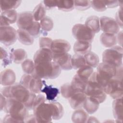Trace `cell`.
Wrapping results in <instances>:
<instances>
[{
	"label": "cell",
	"instance_id": "cell-1",
	"mask_svg": "<svg viewBox=\"0 0 123 123\" xmlns=\"http://www.w3.org/2000/svg\"><path fill=\"white\" fill-rule=\"evenodd\" d=\"M1 93L7 98H12L22 102L28 110L32 109L34 100L36 96L35 93L18 83L3 88Z\"/></svg>",
	"mask_w": 123,
	"mask_h": 123
},
{
	"label": "cell",
	"instance_id": "cell-2",
	"mask_svg": "<svg viewBox=\"0 0 123 123\" xmlns=\"http://www.w3.org/2000/svg\"><path fill=\"white\" fill-rule=\"evenodd\" d=\"M3 110L15 119L17 123H24L28 116V109L25 104L14 98H7Z\"/></svg>",
	"mask_w": 123,
	"mask_h": 123
},
{
	"label": "cell",
	"instance_id": "cell-3",
	"mask_svg": "<svg viewBox=\"0 0 123 123\" xmlns=\"http://www.w3.org/2000/svg\"><path fill=\"white\" fill-rule=\"evenodd\" d=\"M35 65V69L33 74L40 78L55 79L59 76L61 72V67L53 61Z\"/></svg>",
	"mask_w": 123,
	"mask_h": 123
},
{
	"label": "cell",
	"instance_id": "cell-4",
	"mask_svg": "<svg viewBox=\"0 0 123 123\" xmlns=\"http://www.w3.org/2000/svg\"><path fill=\"white\" fill-rule=\"evenodd\" d=\"M85 93L87 96L96 99L99 103L105 100L107 94L97 80L96 72H93L89 78Z\"/></svg>",
	"mask_w": 123,
	"mask_h": 123
},
{
	"label": "cell",
	"instance_id": "cell-5",
	"mask_svg": "<svg viewBox=\"0 0 123 123\" xmlns=\"http://www.w3.org/2000/svg\"><path fill=\"white\" fill-rule=\"evenodd\" d=\"M117 69L115 66L104 62L98 64L96 72L97 78L103 88L107 83L116 76Z\"/></svg>",
	"mask_w": 123,
	"mask_h": 123
},
{
	"label": "cell",
	"instance_id": "cell-6",
	"mask_svg": "<svg viewBox=\"0 0 123 123\" xmlns=\"http://www.w3.org/2000/svg\"><path fill=\"white\" fill-rule=\"evenodd\" d=\"M104 90L112 98H123V74H116L104 87Z\"/></svg>",
	"mask_w": 123,
	"mask_h": 123
},
{
	"label": "cell",
	"instance_id": "cell-7",
	"mask_svg": "<svg viewBox=\"0 0 123 123\" xmlns=\"http://www.w3.org/2000/svg\"><path fill=\"white\" fill-rule=\"evenodd\" d=\"M123 51L120 46H115L106 49L102 54L103 62L118 68L122 66Z\"/></svg>",
	"mask_w": 123,
	"mask_h": 123
},
{
	"label": "cell",
	"instance_id": "cell-8",
	"mask_svg": "<svg viewBox=\"0 0 123 123\" xmlns=\"http://www.w3.org/2000/svg\"><path fill=\"white\" fill-rule=\"evenodd\" d=\"M20 83L35 94H38L41 92L43 85L41 78L33 74H26L22 75Z\"/></svg>",
	"mask_w": 123,
	"mask_h": 123
},
{
	"label": "cell",
	"instance_id": "cell-9",
	"mask_svg": "<svg viewBox=\"0 0 123 123\" xmlns=\"http://www.w3.org/2000/svg\"><path fill=\"white\" fill-rule=\"evenodd\" d=\"M33 111L37 123L51 122L53 111L50 103H42L33 109Z\"/></svg>",
	"mask_w": 123,
	"mask_h": 123
},
{
	"label": "cell",
	"instance_id": "cell-10",
	"mask_svg": "<svg viewBox=\"0 0 123 123\" xmlns=\"http://www.w3.org/2000/svg\"><path fill=\"white\" fill-rule=\"evenodd\" d=\"M72 34L75 39L92 43L95 33L88 29L85 25L77 24L72 28Z\"/></svg>",
	"mask_w": 123,
	"mask_h": 123
},
{
	"label": "cell",
	"instance_id": "cell-11",
	"mask_svg": "<svg viewBox=\"0 0 123 123\" xmlns=\"http://www.w3.org/2000/svg\"><path fill=\"white\" fill-rule=\"evenodd\" d=\"M17 39V31L11 26H0V42L8 46L14 44Z\"/></svg>",
	"mask_w": 123,
	"mask_h": 123
},
{
	"label": "cell",
	"instance_id": "cell-12",
	"mask_svg": "<svg viewBox=\"0 0 123 123\" xmlns=\"http://www.w3.org/2000/svg\"><path fill=\"white\" fill-rule=\"evenodd\" d=\"M99 21L100 30L104 33L115 35L119 32L120 27L114 19L103 16L99 18Z\"/></svg>",
	"mask_w": 123,
	"mask_h": 123
},
{
	"label": "cell",
	"instance_id": "cell-13",
	"mask_svg": "<svg viewBox=\"0 0 123 123\" xmlns=\"http://www.w3.org/2000/svg\"><path fill=\"white\" fill-rule=\"evenodd\" d=\"M35 22L32 12L25 11L18 14L16 23L19 29L28 31L33 26Z\"/></svg>",
	"mask_w": 123,
	"mask_h": 123
},
{
	"label": "cell",
	"instance_id": "cell-14",
	"mask_svg": "<svg viewBox=\"0 0 123 123\" xmlns=\"http://www.w3.org/2000/svg\"><path fill=\"white\" fill-rule=\"evenodd\" d=\"M72 56L68 52L59 54H53V61L55 62L63 70L73 69L71 63Z\"/></svg>",
	"mask_w": 123,
	"mask_h": 123
},
{
	"label": "cell",
	"instance_id": "cell-15",
	"mask_svg": "<svg viewBox=\"0 0 123 123\" xmlns=\"http://www.w3.org/2000/svg\"><path fill=\"white\" fill-rule=\"evenodd\" d=\"M71 48V45L68 41L59 39L52 41L50 50L53 54H59L68 52Z\"/></svg>",
	"mask_w": 123,
	"mask_h": 123
},
{
	"label": "cell",
	"instance_id": "cell-16",
	"mask_svg": "<svg viewBox=\"0 0 123 123\" xmlns=\"http://www.w3.org/2000/svg\"><path fill=\"white\" fill-rule=\"evenodd\" d=\"M18 14L15 10H10L2 12L0 15V26H9L17 22Z\"/></svg>",
	"mask_w": 123,
	"mask_h": 123
},
{
	"label": "cell",
	"instance_id": "cell-17",
	"mask_svg": "<svg viewBox=\"0 0 123 123\" xmlns=\"http://www.w3.org/2000/svg\"><path fill=\"white\" fill-rule=\"evenodd\" d=\"M53 61V54L50 49H40L34 55L33 61L35 64L51 62Z\"/></svg>",
	"mask_w": 123,
	"mask_h": 123
},
{
	"label": "cell",
	"instance_id": "cell-18",
	"mask_svg": "<svg viewBox=\"0 0 123 123\" xmlns=\"http://www.w3.org/2000/svg\"><path fill=\"white\" fill-rule=\"evenodd\" d=\"M87 96L85 92H76L69 98V102L72 109L76 110L83 107Z\"/></svg>",
	"mask_w": 123,
	"mask_h": 123
},
{
	"label": "cell",
	"instance_id": "cell-19",
	"mask_svg": "<svg viewBox=\"0 0 123 123\" xmlns=\"http://www.w3.org/2000/svg\"><path fill=\"white\" fill-rule=\"evenodd\" d=\"M0 77L1 85L6 86L14 84L16 80L15 74L11 69H7L2 71Z\"/></svg>",
	"mask_w": 123,
	"mask_h": 123
},
{
	"label": "cell",
	"instance_id": "cell-20",
	"mask_svg": "<svg viewBox=\"0 0 123 123\" xmlns=\"http://www.w3.org/2000/svg\"><path fill=\"white\" fill-rule=\"evenodd\" d=\"M112 110L114 117L118 122L122 123L123 119V98H116L112 103Z\"/></svg>",
	"mask_w": 123,
	"mask_h": 123
},
{
	"label": "cell",
	"instance_id": "cell-21",
	"mask_svg": "<svg viewBox=\"0 0 123 123\" xmlns=\"http://www.w3.org/2000/svg\"><path fill=\"white\" fill-rule=\"evenodd\" d=\"M91 43L77 40L74 45V50L76 54L84 55L91 51Z\"/></svg>",
	"mask_w": 123,
	"mask_h": 123
},
{
	"label": "cell",
	"instance_id": "cell-22",
	"mask_svg": "<svg viewBox=\"0 0 123 123\" xmlns=\"http://www.w3.org/2000/svg\"><path fill=\"white\" fill-rule=\"evenodd\" d=\"M99 104L98 101L96 99L87 96L84 101L83 107L87 113L91 114L97 111L98 109Z\"/></svg>",
	"mask_w": 123,
	"mask_h": 123
},
{
	"label": "cell",
	"instance_id": "cell-23",
	"mask_svg": "<svg viewBox=\"0 0 123 123\" xmlns=\"http://www.w3.org/2000/svg\"><path fill=\"white\" fill-rule=\"evenodd\" d=\"M100 41L104 47L111 48L117 44V37L114 34L103 33L100 37Z\"/></svg>",
	"mask_w": 123,
	"mask_h": 123
},
{
	"label": "cell",
	"instance_id": "cell-24",
	"mask_svg": "<svg viewBox=\"0 0 123 123\" xmlns=\"http://www.w3.org/2000/svg\"><path fill=\"white\" fill-rule=\"evenodd\" d=\"M85 25L95 34L100 30L99 18L96 15H92L88 17L85 22Z\"/></svg>",
	"mask_w": 123,
	"mask_h": 123
},
{
	"label": "cell",
	"instance_id": "cell-25",
	"mask_svg": "<svg viewBox=\"0 0 123 123\" xmlns=\"http://www.w3.org/2000/svg\"><path fill=\"white\" fill-rule=\"evenodd\" d=\"M27 57L26 52L23 49H13L11 51L10 54V57L12 61L17 64L22 63Z\"/></svg>",
	"mask_w": 123,
	"mask_h": 123
},
{
	"label": "cell",
	"instance_id": "cell-26",
	"mask_svg": "<svg viewBox=\"0 0 123 123\" xmlns=\"http://www.w3.org/2000/svg\"><path fill=\"white\" fill-rule=\"evenodd\" d=\"M87 81H86L81 78L78 75L75 74L73 78L71 85L75 92H85Z\"/></svg>",
	"mask_w": 123,
	"mask_h": 123
},
{
	"label": "cell",
	"instance_id": "cell-27",
	"mask_svg": "<svg viewBox=\"0 0 123 123\" xmlns=\"http://www.w3.org/2000/svg\"><path fill=\"white\" fill-rule=\"evenodd\" d=\"M17 37L18 40L24 45H30L34 42V37L28 32L23 29L19 28L17 29Z\"/></svg>",
	"mask_w": 123,
	"mask_h": 123
},
{
	"label": "cell",
	"instance_id": "cell-28",
	"mask_svg": "<svg viewBox=\"0 0 123 123\" xmlns=\"http://www.w3.org/2000/svg\"><path fill=\"white\" fill-rule=\"evenodd\" d=\"M88 113L81 109H76L72 114V121L74 123H86L88 118Z\"/></svg>",
	"mask_w": 123,
	"mask_h": 123
},
{
	"label": "cell",
	"instance_id": "cell-29",
	"mask_svg": "<svg viewBox=\"0 0 123 123\" xmlns=\"http://www.w3.org/2000/svg\"><path fill=\"white\" fill-rule=\"evenodd\" d=\"M86 64L92 68H95L99 64V59L98 55L94 52L90 51L84 55Z\"/></svg>",
	"mask_w": 123,
	"mask_h": 123
},
{
	"label": "cell",
	"instance_id": "cell-30",
	"mask_svg": "<svg viewBox=\"0 0 123 123\" xmlns=\"http://www.w3.org/2000/svg\"><path fill=\"white\" fill-rule=\"evenodd\" d=\"M21 0H1L0 2V10L1 12L7 10H14L21 4Z\"/></svg>",
	"mask_w": 123,
	"mask_h": 123
},
{
	"label": "cell",
	"instance_id": "cell-31",
	"mask_svg": "<svg viewBox=\"0 0 123 123\" xmlns=\"http://www.w3.org/2000/svg\"><path fill=\"white\" fill-rule=\"evenodd\" d=\"M41 92L46 94V98L47 100H53L58 95L59 89L51 85L48 86L45 84V87L43 89H42Z\"/></svg>",
	"mask_w": 123,
	"mask_h": 123
},
{
	"label": "cell",
	"instance_id": "cell-32",
	"mask_svg": "<svg viewBox=\"0 0 123 123\" xmlns=\"http://www.w3.org/2000/svg\"><path fill=\"white\" fill-rule=\"evenodd\" d=\"M52 108V119L58 120L62 118L64 114V109L61 104L58 102L50 103Z\"/></svg>",
	"mask_w": 123,
	"mask_h": 123
},
{
	"label": "cell",
	"instance_id": "cell-33",
	"mask_svg": "<svg viewBox=\"0 0 123 123\" xmlns=\"http://www.w3.org/2000/svg\"><path fill=\"white\" fill-rule=\"evenodd\" d=\"M71 63L73 68L79 69L86 65L84 55L75 54L72 56Z\"/></svg>",
	"mask_w": 123,
	"mask_h": 123
},
{
	"label": "cell",
	"instance_id": "cell-34",
	"mask_svg": "<svg viewBox=\"0 0 123 123\" xmlns=\"http://www.w3.org/2000/svg\"><path fill=\"white\" fill-rule=\"evenodd\" d=\"M32 14L35 21H41L45 17L46 9L44 5L41 3H40L34 8Z\"/></svg>",
	"mask_w": 123,
	"mask_h": 123
},
{
	"label": "cell",
	"instance_id": "cell-35",
	"mask_svg": "<svg viewBox=\"0 0 123 123\" xmlns=\"http://www.w3.org/2000/svg\"><path fill=\"white\" fill-rule=\"evenodd\" d=\"M94 72L93 69L91 66L86 65L81 68L78 69L76 74L81 78L88 81L89 78Z\"/></svg>",
	"mask_w": 123,
	"mask_h": 123
},
{
	"label": "cell",
	"instance_id": "cell-36",
	"mask_svg": "<svg viewBox=\"0 0 123 123\" xmlns=\"http://www.w3.org/2000/svg\"><path fill=\"white\" fill-rule=\"evenodd\" d=\"M58 9L64 12H69L74 8V0H57Z\"/></svg>",
	"mask_w": 123,
	"mask_h": 123
},
{
	"label": "cell",
	"instance_id": "cell-37",
	"mask_svg": "<svg viewBox=\"0 0 123 123\" xmlns=\"http://www.w3.org/2000/svg\"><path fill=\"white\" fill-rule=\"evenodd\" d=\"M22 68L25 74H32L35 72V63L30 59H26L22 63Z\"/></svg>",
	"mask_w": 123,
	"mask_h": 123
},
{
	"label": "cell",
	"instance_id": "cell-38",
	"mask_svg": "<svg viewBox=\"0 0 123 123\" xmlns=\"http://www.w3.org/2000/svg\"><path fill=\"white\" fill-rule=\"evenodd\" d=\"M41 29L44 32L50 31L53 27V21L52 19L49 17L45 16L43 18L40 23Z\"/></svg>",
	"mask_w": 123,
	"mask_h": 123
},
{
	"label": "cell",
	"instance_id": "cell-39",
	"mask_svg": "<svg viewBox=\"0 0 123 123\" xmlns=\"http://www.w3.org/2000/svg\"><path fill=\"white\" fill-rule=\"evenodd\" d=\"M61 92L63 97L66 98H69L75 93L71 84L66 83L61 87Z\"/></svg>",
	"mask_w": 123,
	"mask_h": 123
},
{
	"label": "cell",
	"instance_id": "cell-40",
	"mask_svg": "<svg viewBox=\"0 0 123 123\" xmlns=\"http://www.w3.org/2000/svg\"><path fill=\"white\" fill-rule=\"evenodd\" d=\"M74 5L76 9L81 11L86 10L91 6L90 0H74Z\"/></svg>",
	"mask_w": 123,
	"mask_h": 123
},
{
	"label": "cell",
	"instance_id": "cell-41",
	"mask_svg": "<svg viewBox=\"0 0 123 123\" xmlns=\"http://www.w3.org/2000/svg\"><path fill=\"white\" fill-rule=\"evenodd\" d=\"M90 2L91 6L97 12H103L107 9L103 0H90Z\"/></svg>",
	"mask_w": 123,
	"mask_h": 123
},
{
	"label": "cell",
	"instance_id": "cell-42",
	"mask_svg": "<svg viewBox=\"0 0 123 123\" xmlns=\"http://www.w3.org/2000/svg\"><path fill=\"white\" fill-rule=\"evenodd\" d=\"M40 30L41 27L40 23H39L38 22L35 21L33 26L27 32H28L32 37H37L40 34Z\"/></svg>",
	"mask_w": 123,
	"mask_h": 123
},
{
	"label": "cell",
	"instance_id": "cell-43",
	"mask_svg": "<svg viewBox=\"0 0 123 123\" xmlns=\"http://www.w3.org/2000/svg\"><path fill=\"white\" fill-rule=\"evenodd\" d=\"M52 39L48 37H41L39 38V46L40 49H50Z\"/></svg>",
	"mask_w": 123,
	"mask_h": 123
},
{
	"label": "cell",
	"instance_id": "cell-44",
	"mask_svg": "<svg viewBox=\"0 0 123 123\" xmlns=\"http://www.w3.org/2000/svg\"><path fill=\"white\" fill-rule=\"evenodd\" d=\"M8 53L6 50L3 49L2 47L0 48V59L2 60L4 62V66H6L10 63V62L12 61L10 57H8Z\"/></svg>",
	"mask_w": 123,
	"mask_h": 123
},
{
	"label": "cell",
	"instance_id": "cell-45",
	"mask_svg": "<svg viewBox=\"0 0 123 123\" xmlns=\"http://www.w3.org/2000/svg\"><path fill=\"white\" fill-rule=\"evenodd\" d=\"M46 100V98L43 95L39 94L36 96L34 100L32 109L33 110L35 108H36L37 106L39 105L40 104L45 103Z\"/></svg>",
	"mask_w": 123,
	"mask_h": 123
},
{
	"label": "cell",
	"instance_id": "cell-46",
	"mask_svg": "<svg viewBox=\"0 0 123 123\" xmlns=\"http://www.w3.org/2000/svg\"><path fill=\"white\" fill-rule=\"evenodd\" d=\"M123 9L122 7L119 9L117 11L116 16H115V20L117 22V24L119 25L120 27L123 28Z\"/></svg>",
	"mask_w": 123,
	"mask_h": 123
},
{
	"label": "cell",
	"instance_id": "cell-47",
	"mask_svg": "<svg viewBox=\"0 0 123 123\" xmlns=\"http://www.w3.org/2000/svg\"><path fill=\"white\" fill-rule=\"evenodd\" d=\"M43 3L44 6L47 10L53 9L57 5V0H44Z\"/></svg>",
	"mask_w": 123,
	"mask_h": 123
},
{
	"label": "cell",
	"instance_id": "cell-48",
	"mask_svg": "<svg viewBox=\"0 0 123 123\" xmlns=\"http://www.w3.org/2000/svg\"><path fill=\"white\" fill-rule=\"evenodd\" d=\"M103 1L107 8H113L119 5L118 0H104Z\"/></svg>",
	"mask_w": 123,
	"mask_h": 123
},
{
	"label": "cell",
	"instance_id": "cell-49",
	"mask_svg": "<svg viewBox=\"0 0 123 123\" xmlns=\"http://www.w3.org/2000/svg\"><path fill=\"white\" fill-rule=\"evenodd\" d=\"M25 122L26 123H37L36 119L34 115H30L26 117L25 120Z\"/></svg>",
	"mask_w": 123,
	"mask_h": 123
},
{
	"label": "cell",
	"instance_id": "cell-50",
	"mask_svg": "<svg viewBox=\"0 0 123 123\" xmlns=\"http://www.w3.org/2000/svg\"><path fill=\"white\" fill-rule=\"evenodd\" d=\"M7 98H5L1 93H0V110L2 111L6 104Z\"/></svg>",
	"mask_w": 123,
	"mask_h": 123
},
{
	"label": "cell",
	"instance_id": "cell-51",
	"mask_svg": "<svg viewBox=\"0 0 123 123\" xmlns=\"http://www.w3.org/2000/svg\"><path fill=\"white\" fill-rule=\"evenodd\" d=\"M97 123V122H99V121L97 120V119L94 117L91 116V117H88L87 120L86 121V123Z\"/></svg>",
	"mask_w": 123,
	"mask_h": 123
},
{
	"label": "cell",
	"instance_id": "cell-52",
	"mask_svg": "<svg viewBox=\"0 0 123 123\" xmlns=\"http://www.w3.org/2000/svg\"><path fill=\"white\" fill-rule=\"evenodd\" d=\"M122 38H123V36H122V31H121L120 32H119L118 34V36L117 37V42H118V43H121V46L122 47Z\"/></svg>",
	"mask_w": 123,
	"mask_h": 123
}]
</instances>
